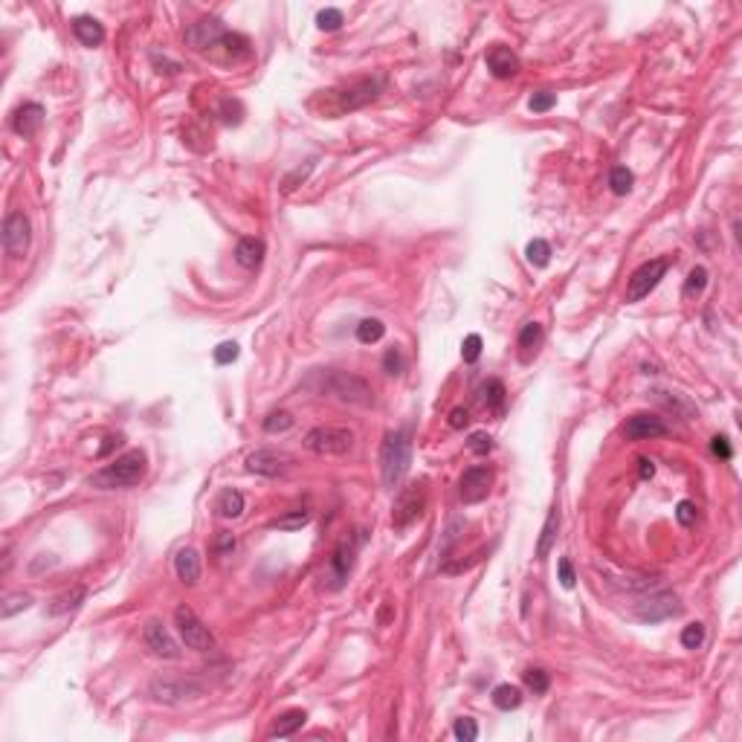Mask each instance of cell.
<instances>
[{"label": "cell", "instance_id": "obj_1", "mask_svg": "<svg viewBox=\"0 0 742 742\" xmlns=\"http://www.w3.org/2000/svg\"><path fill=\"white\" fill-rule=\"evenodd\" d=\"M186 44H189L192 50H198V52H215L218 47H224L232 61L250 52V50H246V38L229 33V29L221 21H215V18H203V21H198V23H192L189 29H186Z\"/></svg>", "mask_w": 742, "mask_h": 742}, {"label": "cell", "instance_id": "obj_2", "mask_svg": "<svg viewBox=\"0 0 742 742\" xmlns=\"http://www.w3.org/2000/svg\"><path fill=\"white\" fill-rule=\"evenodd\" d=\"M412 461V441L406 432H389L383 450H380V473H383V484L389 490H394L400 481H404L406 470Z\"/></svg>", "mask_w": 742, "mask_h": 742}, {"label": "cell", "instance_id": "obj_3", "mask_svg": "<svg viewBox=\"0 0 742 742\" xmlns=\"http://www.w3.org/2000/svg\"><path fill=\"white\" fill-rule=\"evenodd\" d=\"M145 476V455L139 450H131L122 458H116L113 464H108L105 470H99L93 476V484L102 490H116V487H134L139 484Z\"/></svg>", "mask_w": 742, "mask_h": 742}, {"label": "cell", "instance_id": "obj_4", "mask_svg": "<svg viewBox=\"0 0 742 742\" xmlns=\"http://www.w3.org/2000/svg\"><path fill=\"white\" fill-rule=\"evenodd\" d=\"M304 447L316 455H343L354 447V432L346 426H316L304 435Z\"/></svg>", "mask_w": 742, "mask_h": 742}, {"label": "cell", "instance_id": "obj_5", "mask_svg": "<svg viewBox=\"0 0 742 742\" xmlns=\"http://www.w3.org/2000/svg\"><path fill=\"white\" fill-rule=\"evenodd\" d=\"M380 87H383V79H363L346 90H328V99H333L336 105L328 110L331 116H339L346 110H354V108H363L365 102L377 99L380 96Z\"/></svg>", "mask_w": 742, "mask_h": 742}, {"label": "cell", "instance_id": "obj_6", "mask_svg": "<svg viewBox=\"0 0 742 742\" xmlns=\"http://www.w3.org/2000/svg\"><path fill=\"white\" fill-rule=\"evenodd\" d=\"M174 621H177V632H180L183 644L189 646V649H198V653L215 649V635L209 632V627L200 621V617H198L189 606H177Z\"/></svg>", "mask_w": 742, "mask_h": 742}, {"label": "cell", "instance_id": "obj_7", "mask_svg": "<svg viewBox=\"0 0 742 742\" xmlns=\"http://www.w3.org/2000/svg\"><path fill=\"white\" fill-rule=\"evenodd\" d=\"M328 389L343 400V404H354V406H368L371 400H375L371 386L363 377L348 375V371H331V375H328Z\"/></svg>", "mask_w": 742, "mask_h": 742}, {"label": "cell", "instance_id": "obj_8", "mask_svg": "<svg viewBox=\"0 0 742 742\" xmlns=\"http://www.w3.org/2000/svg\"><path fill=\"white\" fill-rule=\"evenodd\" d=\"M29 238H33V224L23 212H12L4 221V250L12 258H23L29 250Z\"/></svg>", "mask_w": 742, "mask_h": 742}, {"label": "cell", "instance_id": "obj_9", "mask_svg": "<svg viewBox=\"0 0 742 742\" xmlns=\"http://www.w3.org/2000/svg\"><path fill=\"white\" fill-rule=\"evenodd\" d=\"M148 693L154 702H163V704H183L189 699H198L203 693L200 685L195 682H174V678H154L148 685Z\"/></svg>", "mask_w": 742, "mask_h": 742}, {"label": "cell", "instance_id": "obj_10", "mask_svg": "<svg viewBox=\"0 0 742 742\" xmlns=\"http://www.w3.org/2000/svg\"><path fill=\"white\" fill-rule=\"evenodd\" d=\"M667 273V258H653V261H646L641 264L632 278H629V287H627V302H638L644 296H649V290H656V285L664 278Z\"/></svg>", "mask_w": 742, "mask_h": 742}, {"label": "cell", "instance_id": "obj_11", "mask_svg": "<svg viewBox=\"0 0 742 742\" xmlns=\"http://www.w3.org/2000/svg\"><path fill=\"white\" fill-rule=\"evenodd\" d=\"M423 505H426V493H423L421 484L404 487L397 502H394V510H392V525L394 528H406V525H412L423 513Z\"/></svg>", "mask_w": 742, "mask_h": 742}, {"label": "cell", "instance_id": "obj_12", "mask_svg": "<svg viewBox=\"0 0 742 742\" xmlns=\"http://www.w3.org/2000/svg\"><path fill=\"white\" fill-rule=\"evenodd\" d=\"M490 484H493V473L487 467H470V470H464V476H461L458 496H461L464 505L484 502L487 493H490Z\"/></svg>", "mask_w": 742, "mask_h": 742}, {"label": "cell", "instance_id": "obj_13", "mask_svg": "<svg viewBox=\"0 0 742 742\" xmlns=\"http://www.w3.org/2000/svg\"><path fill=\"white\" fill-rule=\"evenodd\" d=\"M682 612V606H678V598L670 595V592H661V595H653V598H646L635 606V615L641 617V621H649V624H656V621H664V617L670 615H678Z\"/></svg>", "mask_w": 742, "mask_h": 742}, {"label": "cell", "instance_id": "obj_14", "mask_svg": "<svg viewBox=\"0 0 742 742\" xmlns=\"http://www.w3.org/2000/svg\"><path fill=\"white\" fill-rule=\"evenodd\" d=\"M667 423L661 421V418H656V415H632L629 421H627V426H624V435L629 438V441H649V438H661V435H667Z\"/></svg>", "mask_w": 742, "mask_h": 742}, {"label": "cell", "instance_id": "obj_15", "mask_svg": "<svg viewBox=\"0 0 742 742\" xmlns=\"http://www.w3.org/2000/svg\"><path fill=\"white\" fill-rule=\"evenodd\" d=\"M145 644L154 656H160V658H180V646L177 641L171 638V632L160 624V621H151L145 627Z\"/></svg>", "mask_w": 742, "mask_h": 742}, {"label": "cell", "instance_id": "obj_16", "mask_svg": "<svg viewBox=\"0 0 742 742\" xmlns=\"http://www.w3.org/2000/svg\"><path fill=\"white\" fill-rule=\"evenodd\" d=\"M287 464H290L287 455H278L273 450H256L246 455V470L258 473V476H278V473H285Z\"/></svg>", "mask_w": 742, "mask_h": 742}, {"label": "cell", "instance_id": "obj_17", "mask_svg": "<svg viewBox=\"0 0 742 742\" xmlns=\"http://www.w3.org/2000/svg\"><path fill=\"white\" fill-rule=\"evenodd\" d=\"M487 67H490V73L496 79H510V76L519 73V58H516V52L510 47L496 44V47L487 50Z\"/></svg>", "mask_w": 742, "mask_h": 742}, {"label": "cell", "instance_id": "obj_18", "mask_svg": "<svg viewBox=\"0 0 742 742\" xmlns=\"http://www.w3.org/2000/svg\"><path fill=\"white\" fill-rule=\"evenodd\" d=\"M41 122H44V108H41L38 102H26V105H21V108L15 110L12 128H15V134H21V137H33V134H38Z\"/></svg>", "mask_w": 742, "mask_h": 742}, {"label": "cell", "instance_id": "obj_19", "mask_svg": "<svg viewBox=\"0 0 742 742\" xmlns=\"http://www.w3.org/2000/svg\"><path fill=\"white\" fill-rule=\"evenodd\" d=\"M235 261L244 267V270H256L261 267L264 261V241L261 238H253V235H246L235 244Z\"/></svg>", "mask_w": 742, "mask_h": 742}, {"label": "cell", "instance_id": "obj_20", "mask_svg": "<svg viewBox=\"0 0 742 742\" xmlns=\"http://www.w3.org/2000/svg\"><path fill=\"white\" fill-rule=\"evenodd\" d=\"M174 571L183 583H198L200 577V556L195 548H180L174 556Z\"/></svg>", "mask_w": 742, "mask_h": 742}, {"label": "cell", "instance_id": "obj_21", "mask_svg": "<svg viewBox=\"0 0 742 742\" xmlns=\"http://www.w3.org/2000/svg\"><path fill=\"white\" fill-rule=\"evenodd\" d=\"M73 33H76V38H79L84 47H99V44L105 41L102 23H99L96 18H87V15H81V18L73 21Z\"/></svg>", "mask_w": 742, "mask_h": 742}, {"label": "cell", "instance_id": "obj_22", "mask_svg": "<svg viewBox=\"0 0 742 742\" xmlns=\"http://www.w3.org/2000/svg\"><path fill=\"white\" fill-rule=\"evenodd\" d=\"M304 719H307V714L304 710H287V714H282L275 719V725H273V731H270V736L275 739H285V736H293L302 725H304Z\"/></svg>", "mask_w": 742, "mask_h": 742}, {"label": "cell", "instance_id": "obj_23", "mask_svg": "<svg viewBox=\"0 0 742 742\" xmlns=\"http://www.w3.org/2000/svg\"><path fill=\"white\" fill-rule=\"evenodd\" d=\"M556 528H560V513H556V508L548 513L545 525H542V531H540V542H537V560H545V556L551 554V545L556 540Z\"/></svg>", "mask_w": 742, "mask_h": 742}, {"label": "cell", "instance_id": "obj_24", "mask_svg": "<svg viewBox=\"0 0 742 742\" xmlns=\"http://www.w3.org/2000/svg\"><path fill=\"white\" fill-rule=\"evenodd\" d=\"M215 508H218V513H221L224 519H238V516L244 513V496H241L238 490L227 487L221 496H218V505H215Z\"/></svg>", "mask_w": 742, "mask_h": 742}, {"label": "cell", "instance_id": "obj_25", "mask_svg": "<svg viewBox=\"0 0 742 742\" xmlns=\"http://www.w3.org/2000/svg\"><path fill=\"white\" fill-rule=\"evenodd\" d=\"M331 571H333V589H339V586H343V580L348 577V571H351V548H348V545H339V548H336L333 560H331Z\"/></svg>", "mask_w": 742, "mask_h": 742}, {"label": "cell", "instance_id": "obj_26", "mask_svg": "<svg viewBox=\"0 0 742 742\" xmlns=\"http://www.w3.org/2000/svg\"><path fill=\"white\" fill-rule=\"evenodd\" d=\"M493 704L499 710H516L522 704V690L516 685H499L493 690Z\"/></svg>", "mask_w": 742, "mask_h": 742}, {"label": "cell", "instance_id": "obj_27", "mask_svg": "<svg viewBox=\"0 0 742 742\" xmlns=\"http://www.w3.org/2000/svg\"><path fill=\"white\" fill-rule=\"evenodd\" d=\"M383 333H386V325H383L380 319H363V322L357 325V339H360L363 346L380 343V339H383Z\"/></svg>", "mask_w": 742, "mask_h": 742}, {"label": "cell", "instance_id": "obj_28", "mask_svg": "<svg viewBox=\"0 0 742 742\" xmlns=\"http://www.w3.org/2000/svg\"><path fill=\"white\" fill-rule=\"evenodd\" d=\"M484 404H487V409H493V412H502V406H505V383L502 380H487L484 383Z\"/></svg>", "mask_w": 742, "mask_h": 742}, {"label": "cell", "instance_id": "obj_29", "mask_svg": "<svg viewBox=\"0 0 742 742\" xmlns=\"http://www.w3.org/2000/svg\"><path fill=\"white\" fill-rule=\"evenodd\" d=\"M540 343H542V325H540V322L522 325V331H519V348L528 354V351H537Z\"/></svg>", "mask_w": 742, "mask_h": 742}, {"label": "cell", "instance_id": "obj_30", "mask_svg": "<svg viewBox=\"0 0 742 742\" xmlns=\"http://www.w3.org/2000/svg\"><path fill=\"white\" fill-rule=\"evenodd\" d=\"M81 600H84V589L81 586H76V589H70L67 595H61V598H55V603H52V615H64V612H73V609H79L81 606Z\"/></svg>", "mask_w": 742, "mask_h": 742}, {"label": "cell", "instance_id": "obj_31", "mask_svg": "<svg viewBox=\"0 0 742 742\" xmlns=\"http://www.w3.org/2000/svg\"><path fill=\"white\" fill-rule=\"evenodd\" d=\"M704 287H707V270L704 267H693L690 275H687V282H685L682 296L685 299H696V296H702Z\"/></svg>", "mask_w": 742, "mask_h": 742}, {"label": "cell", "instance_id": "obj_32", "mask_svg": "<svg viewBox=\"0 0 742 742\" xmlns=\"http://www.w3.org/2000/svg\"><path fill=\"white\" fill-rule=\"evenodd\" d=\"M632 183H635V177H632V171H629L627 166H615V169H612L609 186H612L615 195H627V192L632 189Z\"/></svg>", "mask_w": 742, "mask_h": 742}, {"label": "cell", "instance_id": "obj_33", "mask_svg": "<svg viewBox=\"0 0 742 742\" xmlns=\"http://www.w3.org/2000/svg\"><path fill=\"white\" fill-rule=\"evenodd\" d=\"M525 685H528V690H534L537 696H542L548 687H551V675L545 673V670H540V667H531V670H525Z\"/></svg>", "mask_w": 742, "mask_h": 742}, {"label": "cell", "instance_id": "obj_34", "mask_svg": "<svg viewBox=\"0 0 742 742\" xmlns=\"http://www.w3.org/2000/svg\"><path fill=\"white\" fill-rule=\"evenodd\" d=\"M525 256H528V261H531L534 267H545L548 258H551V246H548V241L534 238V241L528 244V250H525Z\"/></svg>", "mask_w": 742, "mask_h": 742}, {"label": "cell", "instance_id": "obj_35", "mask_svg": "<svg viewBox=\"0 0 742 742\" xmlns=\"http://www.w3.org/2000/svg\"><path fill=\"white\" fill-rule=\"evenodd\" d=\"M29 606H33V598L23 595V592H15V595H6V598H4L0 615H4V617H12V615H18V612H23V609H29Z\"/></svg>", "mask_w": 742, "mask_h": 742}, {"label": "cell", "instance_id": "obj_36", "mask_svg": "<svg viewBox=\"0 0 742 742\" xmlns=\"http://www.w3.org/2000/svg\"><path fill=\"white\" fill-rule=\"evenodd\" d=\"M307 516L304 510H293V513H287V516H278L275 522H273V528H278V531H296V528H302V525H307Z\"/></svg>", "mask_w": 742, "mask_h": 742}, {"label": "cell", "instance_id": "obj_37", "mask_svg": "<svg viewBox=\"0 0 742 742\" xmlns=\"http://www.w3.org/2000/svg\"><path fill=\"white\" fill-rule=\"evenodd\" d=\"M293 426V415L290 412H270L264 418V432H287Z\"/></svg>", "mask_w": 742, "mask_h": 742}, {"label": "cell", "instance_id": "obj_38", "mask_svg": "<svg viewBox=\"0 0 742 742\" xmlns=\"http://www.w3.org/2000/svg\"><path fill=\"white\" fill-rule=\"evenodd\" d=\"M704 644V627L702 624H687L682 629V646L685 649H699Z\"/></svg>", "mask_w": 742, "mask_h": 742}, {"label": "cell", "instance_id": "obj_39", "mask_svg": "<svg viewBox=\"0 0 742 742\" xmlns=\"http://www.w3.org/2000/svg\"><path fill=\"white\" fill-rule=\"evenodd\" d=\"M481 336L479 333H470V336H464V343H461V357L464 363H476L481 357Z\"/></svg>", "mask_w": 742, "mask_h": 742}, {"label": "cell", "instance_id": "obj_40", "mask_svg": "<svg viewBox=\"0 0 742 742\" xmlns=\"http://www.w3.org/2000/svg\"><path fill=\"white\" fill-rule=\"evenodd\" d=\"M316 23H319L322 33H333V29L343 26V12H339V9H322L316 15Z\"/></svg>", "mask_w": 742, "mask_h": 742}, {"label": "cell", "instance_id": "obj_41", "mask_svg": "<svg viewBox=\"0 0 742 742\" xmlns=\"http://www.w3.org/2000/svg\"><path fill=\"white\" fill-rule=\"evenodd\" d=\"M452 734H455V739H464V742H473L476 736H479V725L473 722V719H458L455 725H452Z\"/></svg>", "mask_w": 742, "mask_h": 742}, {"label": "cell", "instance_id": "obj_42", "mask_svg": "<svg viewBox=\"0 0 742 742\" xmlns=\"http://www.w3.org/2000/svg\"><path fill=\"white\" fill-rule=\"evenodd\" d=\"M554 105H556V96H554V93H548V90L534 93V96L528 99V108H531L534 113H545V110H551Z\"/></svg>", "mask_w": 742, "mask_h": 742}, {"label": "cell", "instance_id": "obj_43", "mask_svg": "<svg viewBox=\"0 0 742 742\" xmlns=\"http://www.w3.org/2000/svg\"><path fill=\"white\" fill-rule=\"evenodd\" d=\"M238 354H241V348H238L235 343H221L218 348H215V363H218V365H229V363L238 360Z\"/></svg>", "mask_w": 742, "mask_h": 742}, {"label": "cell", "instance_id": "obj_44", "mask_svg": "<svg viewBox=\"0 0 742 742\" xmlns=\"http://www.w3.org/2000/svg\"><path fill=\"white\" fill-rule=\"evenodd\" d=\"M383 368H386V375H392V377H397L400 371H404V357H400L397 348H389V351H386V357H383Z\"/></svg>", "mask_w": 742, "mask_h": 742}, {"label": "cell", "instance_id": "obj_45", "mask_svg": "<svg viewBox=\"0 0 742 742\" xmlns=\"http://www.w3.org/2000/svg\"><path fill=\"white\" fill-rule=\"evenodd\" d=\"M675 519H678V525H685V528H690V525L696 522V505L693 502H678L675 505Z\"/></svg>", "mask_w": 742, "mask_h": 742}, {"label": "cell", "instance_id": "obj_46", "mask_svg": "<svg viewBox=\"0 0 742 742\" xmlns=\"http://www.w3.org/2000/svg\"><path fill=\"white\" fill-rule=\"evenodd\" d=\"M467 447H470L476 455H487V452L493 450V444H490V435H487V432H473V435H470V444H467Z\"/></svg>", "mask_w": 742, "mask_h": 742}, {"label": "cell", "instance_id": "obj_47", "mask_svg": "<svg viewBox=\"0 0 742 742\" xmlns=\"http://www.w3.org/2000/svg\"><path fill=\"white\" fill-rule=\"evenodd\" d=\"M710 450H714V455H719V458H725V461L734 455V450H731V444H728L725 435H717L714 441H710Z\"/></svg>", "mask_w": 742, "mask_h": 742}, {"label": "cell", "instance_id": "obj_48", "mask_svg": "<svg viewBox=\"0 0 742 742\" xmlns=\"http://www.w3.org/2000/svg\"><path fill=\"white\" fill-rule=\"evenodd\" d=\"M560 583H563V589H571L574 586V569H571V560H560Z\"/></svg>", "mask_w": 742, "mask_h": 742}, {"label": "cell", "instance_id": "obj_49", "mask_svg": "<svg viewBox=\"0 0 742 742\" xmlns=\"http://www.w3.org/2000/svg\"><path fill=\"white\" fill-rule=\"evenodd\" d=\"M215 551H218L221 556L232 554V551H235V537H232V534H221L218 542H215Z\"/></svg>", "mask_w": 742, "mask_h": 742}, {"label": "cell", "instance_id": "obj_50", "mask_svg": "<svg viewBox=\"0 0 742 742\" xmlns=\"http://www.w3.org/2000/svg\"><path fill=\"white\" fill-rule=\"evenodd\" d=\"M467 423H470V412L467 409H452L450 412V426L452 429H464Z\"/></svg>", "mask_w": 742, "mask_h": 742}, {"label": "cell", "instance_id": "obj_51", "mask_svg": "<svg viewBox=\"0 0 742 742\" xmlns=\"http://www.w3.org/2000/svg\"><path fill=\"white\" fill-rule=\"evenodd\" d=\"M638 464H641V479H653L656 476V461L653 458H638Z\"/></svg>", "mask_w": 742, "mask_h": 742}]
</instances>
